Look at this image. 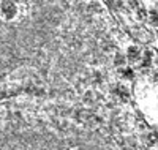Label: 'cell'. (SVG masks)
Segmentation results:
<instances>
[{"instance_id":"ba28073f","label":"cell","mask_w":158,"mask_h":150,"mask_svg":"<svg viewBox=\"0 0 158 150\" xmlns=\"http://www.w3.org/2000/svg\"><path fill=\"white\" fill-rule=\"evenodd\" d=\"M149 141H150L152 144L158 141V133H156V131H153V133H150V134H149Z\"/></svg>"},{"instance_id":"3957f363","label":"cell","mask_w":158,"mask_h":150,"mask_svg":"<svg viewBox=\"0 0 158 150\" xmlns=\"http://www.w3.org/2000/svg\"><path fill=\"white\" fill-rule=\"evenodd\" d=\"M150 65H152V51H147V52L142 56L141 66H142V68H149Z\"/></svg>"},{"instance_id":"7a4b0ae2","label":"cell","mask_w":158,"mask_h":150,"mask_svg":"<svg viewBox=\"0 0 158 150\" xmlns=\"http://www.w3.org/2000/svg\"><path fill=\"white\" fill-rule=\"evenodd\" d=\"M141 57H142V56H141L139 46H130V48L127 49V59H128L130 62H138Z\"/></svg>"},{"instance_id":"52a82bcc","label":"cell","mask_w":158,"mask_h":150,"mask_svg":"<svg viewBox=\"0 0 158 150\" xmlns=\"http://www.w3.org/2000/svg\"><path fill=\"white\" fill-rule=\"evenodd\" d=\"M136 16H138V19H146L147 16H149V13H147V10L146 8H142V6H139L138 8V11H136Z\"/></svg>"},{"instance_id":"8992f818","label":"cell","mask_w":158,"mask_h":150,"mask_svg":"<svg viewBox=\"0 0 158 150\" xmlns=\"http://www.w3.org/2000/svg\"><path fill=\"white\" fill-rule=\"evenodd\" d=\"M147 18H149V22H150L152 25H155V27L158 25V11H156V10H153V11H150Z\"/></svg>"},{"instance_id":"5b68a950","label":"cell","mask_w":158,"mask_h":150,"mask_svg":"<svg viewBox=\"0 0 158 150\" xmlns=\"http://www.w3.org/2000/svg\"><path fill=\"white\" fill-rule=\"evenodd\" d=\"M125 62H127V56H122V54H117V56L114 57V65L120 66V68L125 65Z\"/></svg>"},{"instance_id":"9c48e42d","label":"cell","mask_w":158,"mask_h":150,"mask_svg":"<svg viewBox=\"0 0 158 150\" xmlns=\"http://www.w3.org/2000/svg\"><path fill=\"white\" fill-rule=\"evenodd\" d=\"M155 81H156V82H158V73H155Z\"/></svg>"},{"instance_id":"6da1fadb","label":"cell","mask_w":158,"mask_h":150,"mask_svg":"<svg viewBox=\"0 0 158 150\" xmlns=\"http://www.w3.org/2000/svg\"><path fill=\"white\" fill-rule=\"evenodd\" d=\"M18 15V6L15 2H11V0H3V3H2V16L3 19L10 21L13 19Z\"/></svg>"},{"instance_id":"277c9868","label":"cell","mask_w":158,"mask_h":150,"mask_svg":"<svg viewBox=\"0 0 158 150\" xmlns=\"http://www.w3.org/2000/svg\"><path fill=\"white\" fill-rule=\"evenodd\" d=\"M120 74H122V77H125V79H133L135 77V71L133 70H131V68H120Z\"/></svg>"}]
</instances>
